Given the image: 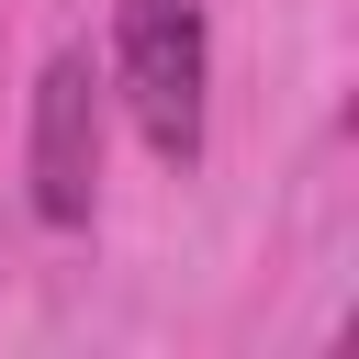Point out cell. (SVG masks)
Returning a JSON list of instances; mask_svg holds the SVG:
<instances>
[{
  "mask_svg": "<svg viewBox=\"0 0 359 359\" xmlns=\"http://www.w3.org/2000/svg\"><path fill=\"white\" fill-rule=\"evenodd\" d=\"M112 90L135 112V135L191 168L202 157V101H213V34L202 0H112Z\"/></svg>",
  "mask_w": 359,
  "mask_h": 359,
  "instance_id": "6da1fadb",
  "label": "cell"
},
{
  "mask_svg": "<svg viewBox=\"0 0 359 359\" xmlns=\"http://www.w3.org/2000/svg\"><path fill=\"white\" fill-rule=\"evenodd\" d=\"M22 191H34V224H56V236H79L101 213V67H90V45H56L34 67Z\"/></svg>",
  "mask_w": 359,
  "mask_h": 359,
  "instance_id": "7a4b0ae2",
  "label": "cell"
}]
</instances>
